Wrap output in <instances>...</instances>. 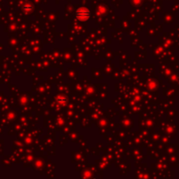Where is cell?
<instances>
[{"mask_svg": "<svg viewBox=\"0 0 179 179\" xmlns=\"http://www.w3.org/2000/svg\"><path fill=\"white\" fill-rule=\"evenodd\" d=\"M57 101L59 103H66L67 101V97H66L65 95H59L57 97Z\"/></svg>", "mask_w": 179, "mask_h": 179, "instance_id": "7a4b0ae2", "label": "cell"}, {"mask_svg": "<svg viewBox=\"0 0 179 179\" xmlns=\"http://www.w3.org/2000/svg\"><path fill=\"white\" fill-rule=\"evenodd\" d=\"M75 16L80 20H87L91 16V13L87 8H80L76 11Z\"/></svg>", "mask_w": 179, "mask_h": 179, "instance_id": "6da1fadb", "label": "cell"}]
</instances>
